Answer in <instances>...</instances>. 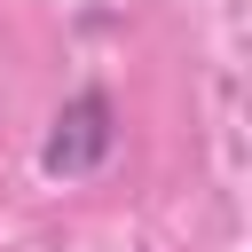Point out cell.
<instances>
[{"mask_svg": "<svg viewBox=\"0 0 252 252\" xmlns=\"http://www.w3.org/2000/svg\"><path fill=\"white\" fill-rule=\"evenodd\" d=\"M110 150H118V110H110L102 87H79V94L55 110L47 142H39V165H47L55 181H79V173H94Z\"/></svg>", "mask_w": 252, "mask_h": 252, "instance_id": "cell-1", "label": "cell"}]
</instances>
